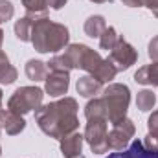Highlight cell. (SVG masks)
<instances>
[{
  "mask_svg": "<svg viewBox=\"0 0 158 158\" xmlns=\"http://www.w3.org/2000/svg\"><path fill=\"white\" fill-rule=\"evenodd\" d=\"M77 101L74 98H63L59 101L48 103L35 110V121L39 129L50 138H64L70 132H76L79 127Z\"/></svg>",
  "mask_w": 158,
  "mask_h": 158,
  "instance_id": "6da1fadb",
  "label": "cell"
},
{
  "mask_svg": "<svg viewBox=\"0 0 158 158\" xmlns=\"http://www.w3.org/2000/svg\"><path fill=\"white\" fill-rule=\"evenodd\" d=\"M70 40L68 28L50 19H37L31 28V44L39 53H55L63 50Z\"/></svg>",
  "mask_w": 158,
  "mask_h": 158,
  "instance_id": "7a4b0ae2",
  "label": "cell"
},
{
  "mask_svg": "<svg viewBox=\"0 0 158 158\" xmlns=\"http://www.w3.org/2000/svg\"><path fill=\"white\" fill-rule=\"evenodd\" d=\"M105 109H107V119L110 123L125 118L127 109H129V101H131V90L127 85L121 83H112L107 88H103V96H101Z\"/></svg>",
  "mask_w": 158,
  "mask_h": 158,
  "instance_id": "3957f363",
  "label": "cell"
},
{
  "mask_svg": "<svg viewBox=\"0 0 158 158\" xmlns=\"http://www.w3.org/2000/svg\"><path fill=\"white\" fill-rule=\"evenodd\" d=\"M44 92L39 86H20L13 92V96L7 101V109L15 114H28L33 109L37 110L42 103Z\"/></svg>",
  "mask_w": 158,
  "mask_h": 158,
  "instance_id": "277c9868",
  "label": "cell"
},
{
  "mask_svg": "<svg viewBox=\"0 0 158 158\" xmlns=\"http://www.w3.org/2000/svg\"><path fill=\"white\" fill-rule=\"evenodd\" d=\"M107 118H92L88 119L86 127H85V134L83 138L86 140L88 147L92 149L94 155H103L109 151V129H107Z\"/></svg>",
  "mask_w": 158,
  "mask_h": 158,
  "instance_id": "5b68a950",
  "label": "cell"
},
{
  "mask_svg": "<svg viewBox=\"0 0 158 158\" xmlns=\"http://www.w3.org/2000/svg\"><path fill=\"white\" fill-rule=\"evenodd\" d=\"M134 132H136L134 123L127 118V116L118 119V121H114V123H112V129H110V132H109V138H107L109 149H112V151H121V149H125V147L129 145L131 138L134 136Z\"/></svg>",
  "mask_w": 158,
  "mask_h": 158,
  "instance_id": "8992f818",
  "label": "cell"
},
{
  "mask_svg": "<svg viewBox=\"0 0 158 158\" xmlns=\"http://www.w3.org/2000/svg\"><path fill=\"white\" fill-rule=\"evenodd\" d=\"M107 59L116 66V70H118V72H121V70L131 68V66L136 63L138 53H136V50H134L127 40L123 39V37H119L118 42H116V46L109 52V57H107Z\"/></svg>",
  "mask_w": 158,
  "mask_h": 158,
  "instance_id": "52a82bcc",
  "label": "cell"
},
{
  "mask_svg": "<svg viewBox=\"0 0 158 158\" xmlns=\"http://www.w3.org/2000/svg\"><path fill=\"white\" fill-rule=\"evenodd\" d=\"M107 158H158V149H147L142 140H134L129 147L114 151Z\"/></svg>",
  "mask_w": 158,
  "mask_h": 158,
  "instance_id": "ba28073f",
  "label": "cell"
},
{
  "mask_svg": "<svg viewBox=\"0 0 158 158\" xmlns=\"http://www.w3.org/2000/svg\"><path fill=\"white\" fill-rule=\"evenodd\" d=\"M46 81V92L53 98H59V96H64L68 92V86H70V72H52L48 74Z\"/></svg>",
  "mask_w": 158,
  "mask_h": 158,
  "instance_id": "9c48e42d",
  "label": "cell"
},
{
  "mask_svg": "<svg viewBox=\"0 0 158 158\" xmlns=\"http://www.w3.org/2000/svg\"><path fill=\"white\" fill-rule=\"evenodd\" d=\"M83 134L70 132L64 138H61V153L64 158H79L83 151Z\"/></svg>",
  "mask_w": 158,
  "mask_h": 158,
  "instance_id": "30bf717a",
  "label": "cell"
},
{
  "mask_svg": "<svg viewBox=\"0 0 158 158\" xmlns=\"http://www.w3.org/2000/svg\"><path fill=\"white\" fill-rule=\"evenodd\" d=\"M101 81H98V79L94 77V76H83V77L77 81V85H76V88H77V94L79 96H83V98H94L99 90H101Z\"/></svg>",
  "mask_w": 158,
  "mask_h": 158,
  "instance_id": "8fae6325",
  "label": "cell"
},
{
  "mask_svg": "<svg viewBox=\"0 0 158 158\" xmlns=\"http://www.w3.org/2000/svg\"><path fill=\"white\" fill-rule=\"evenodd\" d=\"M134 81L140 85H153L158 86V63H151L142 66L136 74H134Z\"/></svg>",
  "mask_w": 158,
  "mask_h": 158,
  "instance_id": "7c38bea8",
  "label": "cell"
},
{
  "mask_svg": "<svg viewBox=\"0 0 158 158\" xmlns=\"http://www.w3.org/2000/svg\"><path fill=\"white\" fill-rule=\"evenodd\" d=\"M22 6L26 9V17L37 20V19H44L48 13V0H22Z\"/></svg>",
  "mask_w": 158,
  "mask_h": 158,
  "instance_id": "4fadbf2b",
  "label": "cell"
},
{
  "mask_svg": "<svg viewBox=\"0 0 158 158\" xmlns=\"http://www.w3.org/2000/svg\"><path fill=\"white\" fill-rule=\"evenodd\" d=\"M26 76H28V79H31L35 83L44 81L48 77V64L39 61V59H30L26 63Z\"/></svg>",
  "mask_w": 158,
  "mask_h": 158,
  "instance_id": "5bb4252c",
  "label": "cell"
},
{
  "mask_svg": "<svg viewBox=\"0 0 158 158\" xmlns=\"http://www.w3.org/2000/svg\"><path fill=\"white\" fill-rule=\"evenodd\" d=\"M17 76H19L17 68L9 63V57L0 50V83L2 85H11V83H15Z\"/></svg>",
  "mask_w": 158,
  "mask_h": 158,
  "instance_id": "9a60e30c",
  "label": "cell"
},
{
  "mask_svg": "<svg viewBox=\"0 0 158 158\" xmlns=\"http://www.w3.org/2000/svg\"><path fill=\"white\" fill-rule=\"evenodd\" d=\"M107 30V22L101 15H92L85 20V33L88 37H101V33Z\"/></svg>",
  "mask_w": 158,
  "mask_h": 158,
  "instance_id": "2e32d148",
  "label": "cell"
},
{
  "mask_svg": "<svg viewBox=\"0 0 158 158\" xmlns=\"http://www.w3.org/2000/svg\"><path fill=\"white\" fill-rule=\"evenodd\" d=\"M33 19H30V17H22V19H19L17 22H15V35H17V39L22 40V42H28V40H31V28H33Z\"/></svg>",
  "mask_w": 158,
  "mask_h": 158,
  "instance_id": "e0dca14e",
  "label": "cell"
},
{
  "mask_svg": "<svg viewBox=\"0 0 158 158\" xmlns=\"http://www.w3.org/2000/svg\"><path fill=\"white\" fill-rule=\"evenodd\" d=\"M85 116L86 119L92 118H107V109H105V103L101 98H94L86 103L85 107Z\"/></svg>",
  "mask_w": 158,
  "mask_h": 158,
  "instance_id": "ac0fdd59",
  "label": "cell"
},
{
  "mask_svg": "<svg viewBox=\"0 0 158 158\" xmlns=\"http://www.w3.org/2000/svg\"><path fill=\"white\" fill-rule=\"evenodd\" d=\"M155 103H156V96H155V92H153V90L145 88V90L138 92L136 105H138V109H140V110H143V112H147V110H153Z\"/></svg>",
  "mask_w": 158,
  "mask_h": 158,
  "instance_id": "d6986e66",
  "label": "cell"
},
{
  "mask_svg": "<svg viewBox=\"0 0 158 158\" xmlns=\"http://www.w3.org/2000/svg\"><path fill=\"white\" fill-rule=\"evenodd\" d=\"M118 39H119V35L116 33V30H114L112 26H109V28L101 33V37H99V46H101V50L110 52V50L116 46Z\"/></svg>",
  "mask_w": 158,
  "mask_h": 158,
  "instance_id": "ffe728a7",
  "label": "cell"
},
{
  "mask_svg": "<svg viewBox=\"0 0 158 158\" xmlns=\"http://www.w3.org/2000/svg\"><path fill=\"white\" fill-rule=\"evenodd\" d=\"M13 13H15V9H13V4H11L9 0H0V24H2V22H7V20H11Z\"/></svg>",
  "mask_w": 158,
  "mask_h": 158,
  "instance_id": "44dd1931",
  "label": "cell"
},
{
  "mask_svg": "<svg viewBox=\"0 0 158 158\" xmlns=\"http://www.w3.org/2000/svg\"><path fill=\"white\" fill-rule=\"evenodd\" d=\"M147 129H149V136L158 138V110H155L149 119H147Z\"/></svg>",
  "mask_w": 158,
  "mask_h": 158,
  "instance_id": "7402d4cb",
  "label": "cell"
},
{
  "mask_svg": "<svg viewBox=\"0 0 158 158\" xmlns=\"http://www.w3.org/2000/svg\"><path fill=\"white\" fill-rule=\"evenodd\" d=\"M147 53H149V57H151L153 63H158V35L151 39V42H149V52Z\"/></svg>",
  "mask_w": 158,
  "mask_h": 158,
  "instance_id": "603a6c76",
  "label": "cell"
},
{
  "mask_svg": "<svg viewBox=\"0 0 158 158\" xmlns=\"http://www.w3.org/2000/svg\"><path fill=\"white\" fill-rule=\"evenodd\" d=\"M143 6H147L153 11V15L158 19V0H143Z\"/></svg>",
  "mask_w": 158,
  "mask_h": 158,
  "instance_id": "cb8c5ba5",
  "label": "cell"
},
{
  "mask_svg": "<svg viewBox=\"0 0 158 158\" xmlns=\"http://www.w3.org/2000/svg\"><path fill=\"white\" fill-rule=\"evenodd\" d=\"M66 2H68V0H48V6H50L52 9H61Z\"/></svg>",
  "mask_w": 158,
  "mask_h": 158,
  "instance_id": "d4e9b609",
  "label": "cell"
},
{
  "mask_svg": "<svg viewBox=\"0 0 158 158\" xmlns=\"http://www.w3.org/2000/svg\"><path fill=\"white\" fill-rule=\"evenodd\" d=\"M2 42H4V31L0 30V48H2Z\"/></svg>",
  "mask_w": 158,
  "mask_h": 158,
  "instance_id": "484cf974",
  "label": "cell"
},
{
  "mask_svg": "<svg viewBox=\"0 0 158 158\" xmlns=\"http://www.w3.org/2000/svg\"><path fill=\"white\" fill-rule=\"evenodd\" d=\"M94 4H103V2H110V0H92Z\"/></svg>",
  "mask_w": 158,
  "mask_h": 158,
  "instance_id": "4316f807",
  "label": "cell"
},
{
  "mask_svg": "<svg viewBox=\"0 0 158 158\" xmlns=\"http://www.w3.org/2000/svg\"><path fill=\"white\" fill-rule=\"evenodd\" d=\"M0 105H2V90H0Z\"/></svg>",
  "mask_w": 158,
  "mask_h": 158,
  "instance_id": "83f0119b",
  "label": "cell"
},
{
  "mask_svg": "<svg viewBox=\"0 0 158 158\" xmlns=\"http://www.w3.org/2000/svg\"><path fill=\"white\" fill-rule=\"evenodd\" d=\"M0 155H2V147H0Z\"/></svg>",
  "mask_w": 158,
  "mask_h": 158,
  "instance_id": "f1b7e54d",
  "label": "cell"
}]
</instances>
